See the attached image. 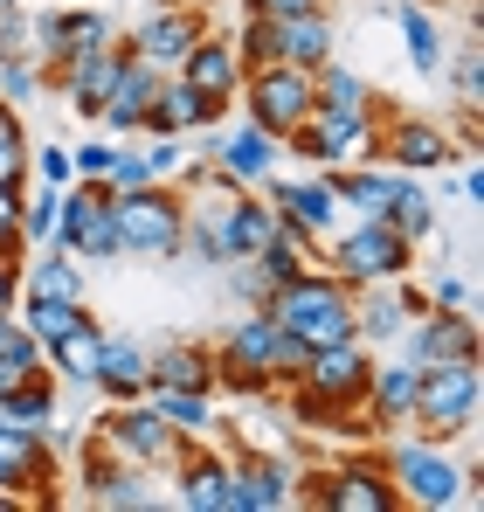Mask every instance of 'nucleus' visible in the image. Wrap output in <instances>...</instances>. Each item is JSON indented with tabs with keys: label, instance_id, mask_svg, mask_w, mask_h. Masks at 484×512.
I'll list each match as a JSON object with an SVG mask.
<instances>
[{
	"label": "nucleus",
	"instance_id": "1",
	"mask_svg": "<svg viewBox=\"0 0 484 512\" xmlns=\"http://www.w3.org/2000/svg\"><path fill=\"white\" fill-rule=\"evenodd\" d=\"M305 353L263 305H242V319L215 340V388H236V395H263V388H291L305 374Z\"/></svg>",
	"mask_w": 484,
	"mask_h": 512
},
{
	"label": "nucleus",
	"instance_id": "2",
	"mask_svg": "<svg viewBox=\"0 0 484 512\" xmlns=\"http://www.w3.org/2000/svg\"><path fill=\"white\" fill-rule=\"evenodd\" d=\"M388 485H395V506L415 512H457V506H478V471L450 457V443L436 436H395L388 457H381Z\"/></svg>",
	"mask_w": 484,
	"mask_h": 512
},
{
	"label": "nucleus",
	"instance_id": "3",
	"mask_svg": "<svg viewBox=\"0 0 484 512\" xmlns=\"http://www.w3.org/2000/svg\"><path fill=\"white\" fill-rule=\"evenodd\" d=\"M263 312L291 333L298 346H332V340H353V284L332 277V270H298L291 284H277L263 298Z\"/></svg>",
	"mask_w": 484,
	"mask_h": 512
},
{
	"label": "nucleus",
	"instance_id": "4",
	"mask_svg": "<svg viewBox=\"0 0 484 512\" xmlns=\"http://www.w3.org/2000/svg\"><path fill=\"white\" fill-rule=\"evenodd\" d=\"M111 222H118V256L173 263L180 256V229H187V194L173 180L125 187V194H111Z\"/></svg>",
	"mask_w": 484,
	"mask_h": 512
},
{
	"label": "nucleus",
	"instance_id": "5",
	"mask_svg": "<svg viewBox=\"0 0 484 512\" xmlns=\"http://www.w3.org/2000/svg\"><path fill=\"white\" fill-rule=\"evenodd\" d=\"M478 402H484L478 353H471V360H436V367L415 374L408 429H415V436H436V443H457V436H471V423H478Z\"/></svg>",
	"mask_w": 484,
	"mask_h": 512
},
{
	"label": "nucleus",
	"instance_id": "6",
	"mask_svg": "<svg viewBox=\"0 0 484 512\" xmlns=\"http://www.w3.org/2000/svg\"><path fill=\"white\" fill-rule=\"evenodd\" d=\"M367 374H374V346L367 340H332L305 353V374L291 381L298 388V416L305 423H332L346 409L367 402Z\"/></svg>",
	"mask_w": 484,
	"mask_h": 512
},
{
	"label": "nucleus",
	"instance_id": "7",
	"mask_svg": "<svg viewBox=\"0 0 484 512\" xmlns=\"http://www.w3.org/2000/svg\"><path fill=\"white\" fill-rule=\"evenodd\" d=\"M319 256H325L332 277H346L353 291H367V284H395V277H408L415 243H402L381 215H353V222H339V229L325 236Z\"/></svg>",
	"mask_w": 484,
	"mask_h": 512
},
{
	"label": "nucleus",
	"instance_id": "8",
	"mask_svg": "<svg viewBox=\"0 0 484 512\" xmlns=\"http://www.w3.org/2000/svg\"><path fill=\"white\" fill-rule=\"evenodd\" d=\"M236 104H242V118L263 125L270 139H291L312 118L319 90H312V70H298V63H263V70H242Z\"/></svg>",
	"mask_w": 484,
	"mask_h": 512
},
{
	"label": "nucleus",
	"instance_id": "9",
	"mask_svg": "<svg viewBox=\"0 0 484 512\" xmlns=\"http://www.w3.org/2000/svg\"><path fill=\"white\" fill-rule=\"evenodd\" d=\"M97 436H104V450H118L125 464H139V471H173V457L187 450V436L166 423L160 409L139 395V402H118V409H104L97 416Z\"/></svg>",
	"mask_w": 484,
	"mask_h": 512
},
{
	"label": "nucleus",
	"instance_id": "10",
	"mask_svg": "<svg viewBox=\"0 0 484 512\" xmlns=\"http://www.w3.org/2000/svg\"><path fill=\"white\" fill-rule=\"evenodd\" d=\"M256 194H263V201L277 208L284 236H291V243H305L312 256H319V250H325V236H332V229L346 222V208H339V194H332L325 167H312L305 180H277V173H270V180H263Z\"/></svg>",
	"mask_w": 484,
	"mask_h": 512
},
{
	"label": "nucleus",
	"instance_id": "11",
	"mask_svg": "<svg viewBox=\"0 0 484 512\" xmlns=\"http://www.w3.org/2000/svg\"><path fill=\"white\" fill-rule=\"evenodd\" d=\"M367 160H381V167H395V173H443L457 160V139L436 118H415V111H388L381 104L374 139H367Z\"/></svg>",
	"mask_w": 484,
	"mask_h": 512
},
{
	"label": "nucleus",
	"instance_id": "12",
	"mask_svg": "<svg viewBox=\"0 0 484 512\" xmlns=\"http://www.w3.org/2000/svg\"><path fill=\"white\" fill-rule=\"evenodd\" d=\"M56 243L77 263H118V222H111V180H70Z\"/></svg>",
	"mask_w": 484,
	"mask_h": 512
},
{
	"label": "nucleus",
	"instance_id": "13",
	"mask_svg": "<svg viewBox=\"0 0 484 512\" xmlns=\"http://www.w3.org/2000/svg\"><path fill=\"white\" fill-rule=\"evenodd\" d=\"M367 139H374V118L312 104V118L284 139V153H298L305 167H346V160H367Z\"/></svg>",
	"mask_w": 484,
	"mask_h": 512
},
{
	"label": "nucleus",
	"instance_id": "14",
	"mask_svg": "<svg viewBox=\"0 0 484 512\" xmlns=\"http://www.w3.org/2000/svg\"><path fill=\"white\" fill-rule=\"evenodd\" d=\"M201 35H208V14H201V7H153L132 35H118V49H125V56H139L146 70L173 77V70H180V56H187Z\"/></svg>",
	"mask_w": 484,
	"mask_h": 512
},
{
	"label": "nucleus",
	"instance_id": "15",
	"mask_svg": "<svg viewBox=\"0 0 484 512\" xmlns=\"http://www.w3.org/2000/svg\"><path fill=\"white\" fill-rule=\"evenodd\" d=\"M402 360L415 367H436V360H471L478 353V319L471 312H443V305H422L402 326Z\"/></svg>",
	"mask_w": 484,
	"mask_h": 512
},
{
	"label": "nucleus",
	"instance_id": "16",
	"mask_svg": "<svg viewBox=\"0 0 484 512\" xmlns=\"http://www.w3.org/2000/svg\"><path fill=\"white\" fill-rule=\"evenodd\" d=\"M28 28H35V63H42V77H49L63 56L97 49V42H111V35H118L104 7H49V14H28Z\"/></svg>",
	"mask_w": 484,
	"mask_h": 512
},
{
	"label": "nucleus",
	"instance_id": "17",
	"mask_svg": "<svg viewBox=\"0 0 484 512\" xmlns=\"http://www.w3.org/2000/svg\"><path fill=\"white\" fill-rule=\"evenodd\" d=\"M173 499L187 512H236V464L229 457H215V450H201L194 436H187V450L173 457Z\"/></svg>",
	"mask_w": 484,
	"mask_h": 512
},
{
	"label": "nucleus",
	"instance_id": "18",
	"mask_svg": "<svg viewBox=\"0 0 484 512\" xmlns=\"http://www.w3.org/2000/svg\"><path fill=\"white\" fill-rule=\"evenodd\" d=\"M56 478V457H49V429H28V423H7L0 416V499L7 492H28L42 499Z\"/></svg>",
	"mask_w": 484,
	"mask_h": 512
},
{
	"label": "nucleus",
	"instance_id": "19",
	"mask_svg": "<svg viewBox=\"0 0 484 512\" xmlns=\"http://www.w3.org/2000/svg\"><path fill=\"white\" fill-rule=\"evenodd\" d=\"M153 97H160V70H146L139 56H125L118 77H111V90H104V104H97V132H111V139H139Z\"/></svg>",
	"mask_w": 484,
	"mask_h": 512
},
{
	"label": "nucleus",
	"instance_id": "20",
	"mask_svg": "<svg viewBox=\"0 0 484 512\" xmlns=\"http://www.w3.org/2000/svg\"><path fill=\"white\" fill-rule=\"evenodd\" d=\"M118 63H125V49H118V35H111V42H97V49L63 56V63L49 70V84L70 97V111H83V118L97 125V104H104V90H111V77H118Z\"/></svg>",
	"mask_w": 484,
	"mask_h": 512
},
{
	"label": "nucleus",
	"instance_id": "21",
	"mask_svg": "<svg viewBox=\"0 0 484 512\" xmlns=\"http://www.w3.org/2000/svg\"><path fill=\"white\" fill-rule=\"evenodd\" d=\"M319 506L325 512H402L395 506L388 471H381V457H353V464L325 471L319 478Z\"/></svg>",
	"mask_w": 484,
	"mask_h": 512
},
{
	"label": "nucleus",
	"instance_id": "22",
	"mask_svg": "<svg viewBox=\"0 0 484 512\" xmlns=\"http://www.w3.org/2000/svg\"><path fill=\"white\" fill-rule=\"evenodd\" d=\"M229 118V97H208V90L180 84V77H160V97H153V111H146V132H180V139H194V132H215Z\"/></svg>",
	"mask_w": 484,
	"mask_h": 512
},
{
	"label": "nucleus",
	"instance_id": "23",
	"mask_svg": "<svg viewBox=\"0 0 484 512\" xmlns=\"http://www.w3.org/2000/svg\"><path fill=\"white\" fill-rule=\"evenodd\" d=\"M229 464H236V512L298 506V471H291V464H277V457H263V450H242Z\"/></svg>",
	"mask_w": 484,
	"mask_h": 512
},
{
	"label": "nucleus",
	"instance_id": "24",
	"mask_svg": "<svg viewBox=\"0 0 484 512\" xmlns=\"http://www.w3.org/2000/svg\"><path fill=\"white\" fill-rule=\"evenodd\" d=\"M270 28H277V63H298V70H319V63H332V49H339V28H332L325 7L270 14Z\"/></svg>",
	"mask_w": 484,
	"mask_h": 512
},
{
	"label": "nucleus",
	"instance_id": "25",
	"mask_svg": "<svg viewBox=\"0 0 484 512\" xmlns=\"http://www.w3.org/2000/svg\"><path fill=\"white\" fill-rule=\"evenodd\" d=\"M146 367H153V346L125 340V333H104L90 388H97L104 402H139V395H146Z\"/></svg>",
	"mask_w": 484,
	"mask_h": 512
},
{
	"label": "nucleus",
	"instance_id": "26",
	"mask_svg": "<svg viewBox=\"0 0 484 512\" xmlns=\"http://www.w3.org/2000/svg\"><path fill=\"white\" fill-rule=\"evenodd\" d=\"M215 229H222V263H236V256H256L270 236H284V222H277V208L256 194V187H242L236 201L215 215Z\"/></svg>",
	"mask_w": 484,
	"mask_h": 512
},
{
	"label": "nucleus",
	"instance_id": "27",
	"mask_svg": "<svg viewBox=\"0 0 484 512\" xmlns=\"http://www.w3.org/2000/svg\"><path fill=\"white\" fill-rule=\"evenodd\" d=\"M146 388H180V395H215V346L208 340H160Z\"/></svg>",
	"mask_w": 484,
	"mask_h": 512
},
{
	"label": "nucleus",
	"instance_id": "28",
	"mask_svg": "<svg viewBox=\"0 0 484 512\" xmlns=\"http://www.w3.org/2000/svg\"><path fill=\"white\" fill-rule=\"evenodd\" d=\"M277 160H284V139H270V132L249 125V118H242L236 132L215 139V167L229 173V180H242V187H263V180L277 173Z\"/></svg>",
	"mask_w": 484,
	"mask_h": 512
},
{
	"label": "nucleus",
	"instance_id": "29",
	"mask_svg": "<svg viewBox=\"0 0 484 512\" xmlns=\"http://www.w3.org/2000/svg\"><path fill=\"white\" fill-rule=\"evenodd\" d=\"M180 84H194V90H208V97H229L236 104V90H242V56H236V42L229 35H201L187 56H180V70H173Z\"/></svg>",
	"mask_w": 484,
	"mask_h": 512
},
{
	"label": "nucleus",
	"instance_id": "30",
	"mask_svg": "<svg viewBox=\"0 0 484 512\" xmlns=\"http://www.w3.org/2000/svg\"><path fill=\"white\" fill-rule=\"evenodd\" d=\"M381 222L402 236V243H429L436 236V194L422 187V173H388V201H381Z\"/></svg>",
	"mask_w": 484,
	"mask_h": 512
},
{
	"label": "nucleus",
	"instance_id": "31",
	"mask_svg": "<svg viewBox=\"0 0 484 512\" xmlns=\"http://www.w3.org/2000/svg\"><path fill=\"white\" fill-rule=\"evenodd\" d=\"M415 360H374V374H367V416L374 429H408V409H415Z\"/></svg>",
	"mask_w": 484,
	"mask_h": 512
},
{
	"label": "nucleus",
	"instance_id": "32",
	"mask_svg": "<svg viewBox=\"0 0 484 512\" xmlns=\"http://www.w3.org/2000/svg\"><path fill=\"white\" fill-rule=\"evenodd\" d=\"M388 14H395V28H402L415 77L436 84V77H443V56H450V35H443V21H436V7H422V0H395Z\"/></svg>",
	"mask_w": 484,
	"mask_h": 512
},
{
	"label": "nucleus",
	"instance_id": "33",
	"mask_svg": "<svg viewBox=\"0 0 484 512\" xmlns=\"http://www.w3.org/2000/svg\"><path fill=\"white\" fill-rule=\"evenodd\" d=\"M97 346H104V319L90 312L83 326H70L63 340L42 346V360H49V374H56L63 388H90V374H97Z\"/></svg>",
	"mask_w": 484,
	"mask_h": 512
},
{
	"label": "nucleus",
	"instance_id": "34",
	"mask_svg": "<svg viewBox=\"0 0 484 512\" xmlns=\"http://www.w3.org/2000/svg\"><path fill=\"white\" fill-rule=\"evenodd\" d=\"M56 409H63V381H56L49 367L21 374V381L0 395V416H7V423H28V429H49V423H56Z\"/></svg>",
	"mask_w": 484,
	"mask_h": 512
},
{
	"label": "nucleus",
	"instance_id": "35",
	"mask_svg": "<svg viewBox=\"0 0 484 512\" xmlns=\"http://www.w3.org/2000/svg\"><path fill=\"white\" fill-rule=\"evenodd\" d=\"M14 319H21L35 340L49 346V340H63L70 326H83V319H90V298H49V291H28V284H21V298H14Z\"/></svg>",
	"mask_w": 484,
	"mask_h": 512
},
{
	"label": "nucleus",
	"instance_id": "36",
	"mask_svg": "<svg viewBox=\"0 0 484 512\" xmlns=\"http://www.w3.org/2000/svg\"><path fill=\"white\" fill-rule=\"evenodd\" d=\"M388 173L381 160H346V167H325L332 180V194H339V208L346 215H381V201H388Z\"/></svg>",
	"mask_w": 484,
	"mask_h": 512
},
{
	"label": "nucleus",
	"instance_id": "37",
	"mask_svg": "<svg viewBox=\"0 0 484 512\" xmlns=\"http://www.w3.org/2000/svg\"><path fill=\"white\" fill-rule=\"evenodd\" d=\"M21 284L28 291H49V298H83V263L63 243H49V250H35V263L21 256Z\"/></svg>",
	"mask_w": 484,
	"mask_h": 512
},
{
	"label": "nucleus",
	"instance_id": "38",
	"mask_svg": "<svg viewBox=\"0 0 484 512\" xmlns=\"http://www.w3.org/2000/svg\"><path fill=\"white\" fill-rule=\"evenodd\" d=\"M312 90H319L325 111H360V118H381V97L367 90V77H353L346 63H319V70H312Z\"/></svg>",
	"mask_w": 484,
	"mask_h": 512
},
{
	"label": "nucleus",
	"instance_id": "39",
	"mask_svg": "<svg viewBox=\"0 0 484 512\" xmlns=\"http://www.w3.org/2000/svg\"><path fill=\"white\" fill-rule=\"evenodd\" d=\"M56 222H63V187H35L28 180V194H21V250H49L56 243Z\"/></svg>",
	"mask_w": 484,
	"mask_h": 512
},
{
	"label": "nucleus",
	"instance_id": "40",
	"mask_svg": "<svg viewBox=\"0 0 484 512\" xmlns=\"http://www.w3.org/2000/svg\"><path fill=\"white\" fill-rule=\"evenodd\" d=\"M146 402L160 409L166 423L180 429V436H201V429L215 423V395H180V388H146Z\"/></svg>",
	"mask_w": 484,
	"mask_h": 512
},
{
	"label": "nucleus",
	"instance_id": "41",
	"mask_svg": "<svg viewBox=\"0 0 484 512\" xmlns=\"http://www.w3.org/2000/svg\"><path fill=\"white\" fill-rule=\"evenodd\" d=\"M443 77L457 84V104H484V42L464 35L457 56H443Z\"/></svg>",
	"mask_w": 484,
	"mask_h": 512
},
{
	"label": "nucleus",
	"instance_id": "42",
	"mask_svg": "<svg viewBox=\"0 0 484 512\" xmlns=\"http://www.w3.org/2000/svg\"><path fill=\"white\" fill-rule=\"evenodd\" d=\"M42 90H49V77H42V63H35V56H0V104H14V111H21V104H35Z\"/></svg>",
	"mask_w": 484,
	"mask_h": 512
},
{
	"label": "nucleus",
	"instance_id": "43",
	"mask_svg": "<svg viewBox=\"0 0 484 512\" xmlns=\"http://www.w3.org/2000/svg\"><path fill=\"white\" fill-rule=\"evenodd\" d=\"M28 180H35V187H70V180H77L70 146H56V139H49V146H28Z\"/></svg>",
	"mask_w": 484,
	"mask_h": 512
},
{
	"label": "nucleus",
	"instance_id": "44",
	"mask_svg": "<svg viewBox=\"0 0 484 512\" xmlns=\"http://www.w3.org/2000/svg\"><path fill=\"white\" fill-rule=\"evenodd\" d=\"M111 160H118V139H111V132H97V139L70 146V167H77V180H104V173H111Z\"/></svg>",
	"mask_w": 484,
	"mask_h": 512
},
{
	"label": "nucleus",
	"instance_id": "45",
	"mask_svg": "<svg viewBox=\"0 0 484 512\" xmlns=\"http://www.w3.org/2000/svg\"><path fill=\"white\" fill-rule=\"evenodd\" d=\"M21 194H28V180H0V250L7 256H28L21 250V229H14L21 222Z\"/></svg>",
	"mask_w": 484,
	"mask_h": 512
},
{
	"label": "nucleus",
	"instance_id": "46",
	"mask_svg": "<svg viewBox=\"0 0 484 512\" xmlns=\"http://www.w3.org/2000/svg\"><path fill=\"white\" fill-rule=\"evenodd\" d=\"M422 298L443 305V312H471V277H464V270H436V284H429Z\"/></svg>",
	"mask_w": 484,
	"mask_h": 512
},
{
	"label": "nucleus",
	"instance_id": "47",
	"mask_svg": "<svg viewBox=\"0 0 484 512\" xmlns=\"http://www.w3.org/2000/svg\"><path fill=\"white\" fill-rule=\"evenodd\" d=\"M0 56H35V28H28L21 0H14V7H0Z\"/></svg>",
	"mask_w": 484,
	"mask_h": 512
},
{
	"label": "nucleus",
	"instance_id": "48",
	"mask_svg": "<svg viewBox=\"0 0 484 512\" xmlns=\"http://www.w3.org/2000/svg\"><path fill=\"white\" fill-rule=\"evenodd\" d=\"M104 180H111V194H125V187H146V180H153V173H146V153L118 139V160H111V173H104Z\"/></svg>",
	"mask_w": 484,
	"mask_h": 512
},
{
	"label": "nucleus",
	"instance_id": "49",
	"mask_svg": "<svg viewBox=\"0 0 484 512\" xmlns=\"http://www.w3.org/2000/svg\"><path fill=\"white\" fill-rule=\"evenodd\" d=\"M14 298H21V256L0 250V312H14Z\"/></svg>",
	"mask_w": 484,
	"mask_h": 512
},
{
	"label": "nucleus",
	"instance_id": "50",
	"mask_svg": "<svg viewBox=\"0 0 484 512\" xmlns=\"http://www.w3.org/2000/svg\"><path fill=\"white\" fill-rule=\"evenodd\" d=\"M457 187H464V201H471V208L484 201V173H478V160H471V153H464V173H457Z\"/></svg>",
	"mask_w": 484,
	"mask_h": 512
},
{
	"label": "nucleus",
	"instance_id": "51",
	"mask_svg": "<svg viewBox=\"0 0 484 512\" xmlns=\"http://www.w3.org/2000/svg\"><path fill=\"white\" fill-rule=\"evenodd\" d=\"M249 14H298V7H325V0H242Z\"/></svg>",
	"mask_w": 484,
	"mask_h": 512
},
{
	"label": "nucleus",
	"instance_id": "52",
	"mask_svg": "<svg viewBox=\"0 0 484 512\" xmlns=\"http://www.w3.org/2000/svg\"><path fill=\"white\" fill-rule=\"evenodd\" d=\"M153 7H201V14H208V7H222V0H153Z\"/></svg>",
	"mask_w": 484,
	"mask_h": 512
},
{
	"label": "nucleus",
	"instance_id": "53",
	"mask_svg": "<svg viewBox=\"0 0 484 512\" xmlns=\"http://www.w3.org/2000/svg\"><path fill=\"white\" fill-rule=\"evenodd\" d=\"M422 7H443V0H422Z\"/></svg>",
	"mask_w": 484,
	"mask_h": 512
},
{
	"label": "nucleus",
	"instance_id": "54",
	"mask_svg": "<svg viewBox=\"0 0 484 512\" xmlns=\"http://www.w3.org/2000/svg\"><path fill=\"white\" fill-rule=\"evenodd\" d=\"M0 7H14V0H0Z\"/></svg>",
	"mask_w": 484,
	"mask_h": 512
}]
</instances>
